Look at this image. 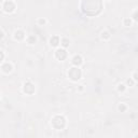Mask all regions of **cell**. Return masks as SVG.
<instances>
[{
    "label": "cell",
    "mask_w": 138,
    "mask_h": 138,
    "mask_svg": "<svg viewBox=\"0 0 138 138\" xmlns=\"http://www.w3.org/2000/svg\"><path fill=\"white\" fill-rule=\"evenodd\" d=\"M81 9L82 12L86 15H97L102 9V2L101 0H82Z\"/></svg>",
    "instance_id": "cell-1"
},
{
    "label": "cell",
    "mask_w": 138,
    "mask_h": 138,
    "mask_svg": "<svg viewBox=\"0 0 138 138\" xmlns=\"http://www.w3.org/2000/svg\"><path fill=\"white\" fill-rule=\"evenodd\" d=\"M65 125H66V119L63 116H55L52 119V126L55 130L57 131L63 130L65 127Z\"/></svg>",
    "instance_id": "cell-2"
},
{
    "label": "cell",
    "mask_w": 138,
    "mask_h": 138,
    "mask_svg": "<svg viewBox=\"0 0 138 138\" xmlns=\"http://www.w3.org/2000/svg\"><path fill=\"white\" fill-rule=\"evenodd\" d=\"M68 77L70 78V80L72 81H78L80 80L81 77H82V71L80 68H78L77 66L76 67H72V68L69 69L68 71Z\"/></svg>",
    "instance_id": "cell-3"
},
{
    "label": "cell",
    "mask_w": 138,
    "mask_h": 138,
    "mask_svg": "<svg viewBox=\"0 0 138 138\" xmlns=\"http://www.w3.org/2000/svg\"><path fill=\"white\" fill-rule=\"evenodd\" d=\"M2 9H3L4 12L7 13H11L15 10V3L12 1V0H5L2 4Z\"/></svg>",
    "instance_id": "cell-4"
},
{
    "label": "cell",
    "mask_w": 138,
    "mask_h": 138,
    "mask_svg": "<svg viewBox=\"0 0 138 138\" xmlns=\"http://www.w3.org/2000/svg\"><path fill=\"white\" fill-rule=\"evenodd\" d=\"M35 85L33 83H31L30 81H27L24 83V86H23V91H24V93L28 94V95H31V94L35 93Z\"/></svg>",
    "instance_id": "cell-5"
},
{
    "label": "cell",
    "mask_w": 138,
    "mask_h": 138,
    "mask_svg": "<svg viewBox=\"0 0 138 138\" xmlns=\"http://www.w3.org/2000/svg\"><path fill=\"white\" fill-rule=\"evenodd\" d=\"M67 55L68 54H67L65 49H57L56 51H55V56H56V58L59 60H64L67 57Z\"/></svg>",
    "instance_id": "cell-6"
},
{
    "label": "cell",
    "mask_w": 138,
    "mask_h": 138,
    "mask_svg": "<svg viewBox=\"0 0 138 138\" xmlns=\"http://www.w3.org/2000/svg\"><path fill=\"white\" fill-rule=\"evenodd\" d=\"M71 61H72V64H73L75 66L79 67L80 65H82V63H83V58H82L81 55H75V56L72 57Z\"/></svg>",
    "instance_id": "cell-7"
},
{
    "label": "cell",
    "mask_w": 138,
    "mask_h": 138,
    "mask_svg": "<svg viewBox=\"0 0 138 138\" xmlns=\"http://www.w3.org/2000/svg\"><path fill=\"white\" fill-rule=\"evenodd\" d=\"M59 43H60V40H59V37L58 36H52L50 38V44H51L53 48H56Z\"/></svg>",
    "instance_id": "cell-8"
},
{
    "label": "cell",
    "mask_w": 138,
    "mask_h": 138,
    "mask_svg": "<svg viewBox=\"0 0 138 138\" xmlns=\"http://www.w3.org/2000/svg\"><path fill=\"white\" fill-rule=\"evenodd\" d=\"M25 38V33L23 30H20V29H19V30H16L15 33H14V39L15 40H23Z\"/></svg>",
    "instance_id": "cell-9"
},
{
    "label": "cell",
    "mask_w": 138,
    "mask_h": 138,
    "mask_svg": "<svg viewBox=\"0 0 138 138\" xmlns=\"http://www.w3.org/2000/svg\"><path fill=\"white\" fill-rule=\"evenodd\" d=\"M1 69H2V71L3 72L9 73V72L12 71V65H11L10 63H4V64H2Z\"/></svg>",
    "instance_id": "cell-10"
},
{
    "label": "cell",
    "mask_w": 138,
    "mask_h": 138,
    "mask_svg": "<svg viewBox=\"0 0 138 138\" xmlns=\"http://www.w3.org/2000/svg\"><path fill=\"white\" fill-rule=\"evenodd\" d=\"M37 42V37L35 35H30V36L27 37V43L29 44H35Z\"/></svg>",
    "instance_id": "cell-11"
},
{
    "label": "cell",
    "mask_w": 138,
    "mask_h": 138,
    "mask_svg": "<svg viewBox=\"0 0 138 138\" xmlns=\"http://www.w3.org/2000/svg\"><path fill=\"white\" fill-rule=\"evenodd\" d=\"M69 43H70V41H69L68 38H63V39L60 40V44H61L63 48H68Z\"/></svg>",
    "instance_id": "cell-12"
},
{
    "label": "cell",
    "mask_w": 138,
    "mask_h": 138,
    "mask_svg": "<svg viewBox=\"0 0 138 138\" xmlns=\"http://www.w3.org/2000/svg\"><path fill=\"white\" fill-rule=\"evenodd\" d=\"M100 37H101V39L102 40H108V39H110V33L109 31H107V30H105V31H102L101 35H100Z\"/></svg>",
    "instance_id": "cell-13"
},
{
    "label": "cell",
    "mask_w": 138,
    "mask_h": 138,
    "mask_svg": "<svg viewBox=\"0 0 138 138\" xmlns=\"http://www.w3.org/2000/svg\"><path fill=\"white\" fill-rule=\"evenodd\" d=\"M118 109H119L120 112H125L126 109H127V107H126L125 104H120V105L118 106Z\"/></svg>",
    "instance_id": "cell-14"
},
{
    "label": "cell",
    "mask_w": 138,
    "mask_h": 138,
    "mask_svg": "<svg viewBox=\"0 0 138 138\" xmlns=\"http://www.w3.org/2000/svg\"><path fill=\"white\" fill-rule=\"evenodd\" d=\"M125 90H126V85H125V84H119V85H118V91L120 93H124Z\"/></svg>",
    "instance_id": "cell-15"
},
{
    "label": "cell",
    "mask_w": 138,
    "mask_h": 138,
    "mask_svg": "<svg viewBox=\"0 0 138 138\" xmlns=\"http://www.w3.org/2000/svg\"><path fill=\"white\" fill-rule=\"evenodd\" d=\"M134 84H135V80L133 78H130V79H127V80H126V85L134 86Z\"/></svg>",
    "instance_id": "cell-16"
},
{
    "label": "cell",
    "mask_w": 138,
    "mask_h": 138,
    "mask_svg": "<svg viewBox=\"0 0 138 138\" xmlns=\"http://www.w3.org/2000/svg\"><path fill=\"white\" fill-rule=\"evenodd\" d=\"M124 25L126 26V27L131 26V25H132V20H131V19H125V20H124Z\"/></svg>",
    "instance_id": "cell-17"
},
{
    "label": "cell",
    "mask_w": 138,
    "mask_h": 138,
    "mask_svg": "<svg viewBox=\"0 0 138 138\" xmlns=\"http://www.w3.org/2000/svg\"><path fill=\"white\" fill-rule=\"evenodd\" d=\"M132 17H133L134 20H136V22H138V10H136L135 12L133 13V15H132Z\"/></svg>",
    "instance_id": "cell-18"
},
{
    "label": "cell",
    "mask_w": 138,
    "mask_h": 138,
    "mask_svg": "<svg viewBox=\"0 0 138 138\" xmlns=\"http://www.w3.org/2000/svg\"><path fill=\"white\" fill-rule=\"evenodd\" d=\"M38 23H39V25H45L46 20H45L44 19H40L39 20H38Z\"/></svg>",
    "instance_id": "cell-19"
},
{
    "label": "cell",
    "mask_w": 138,
    "mask_h": 138,
    "mask_svg": "<svg viewBox=\"0 0 138 138\" xmlns=\"http://www.w3.org/2000/svg\"><path fill=\"white\" fill-rule=\"evenodd\" d=\"M132 78H133L135 81H138V72H137V71L134 72V73H133V77H132Z\"/></svg>",
    "instance_id": "cell-20"
},
{
    "label": "cell",
    "mask_w": 138,
    "mask_h": 138,
    "mask_svg": "<svg viewBox=\"0 0 138 138\" xmlns=\"http://www.w3.org/2000/svg\"><path fill=\"white\" fill-rule=\"evenodd\" d=\"M3 57H4V54H3V52H1V60L3 59Z\"/></svg>",
    "instance_id": "cell-21"
},
{
    "label": "cell",
    "mask_w": 138,
    "mask_h": 138,
    "mask_svg": "<svg viewBox=\"0 0 138 138\" xmlns=\"http://www.w3.org/2000/svg\"><path fill=\"white\" fill-rule=\"evenodd\" d=\"M79 90H80V91L83 90V85H80V87H79Z\"/></svg>",
    "instance_id": "cell-22"
}]
</instances>
